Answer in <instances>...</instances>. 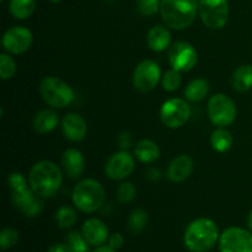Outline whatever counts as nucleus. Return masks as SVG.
<instances>
[{
  "instance_id": "5",
  "label": "nucleus",
  "mask_w": 252,
  "mask_h": 252,
  "mask_svg": "<svg viewBox=\"0 0 252 252\" xmlns=\"http://www.w3.org/2000/svg\"><path fill=\"white\" fill-rule=\"evenodd\" d=\"M39 93L42 97L54 108H64L74 100L73 89L62 79L56 76H47L41 81Z\"/></svg>"
},
{
  "instance_id": "22",
  "label": "nucleus",
  "mask_w": 252,
  "mask_h": 252,
  "mask_svg": "<svg viewBox=\"0 0 252 252\" xmlns=\"http://www.w3.org/2000/svg\"><path fill=\"white\" fill-rule=\"evenodd\" d=\"M233 88L239 93H246L252 89V65L243 64L235 69L231 76Z\"/></svg>"
},
{
  "instance_id": "32",
  "label": "nucleus",
  "mask_w": 252,
  "mask_h": 252,
  "mask_svg": "<svg viewBox=\"0 0 252 252\" xmlns=\"http://www.w3.org/2000/svg\"><path fill=\"white\" fill-rule=\"evenodd\" d=\"M20 239V234L16 229L14 228H5L0 234V248L2 250L12 248L17 244Z\"/></svg>"
},
{
  "instance_id": "37",
  "label": "nucleus",
  "mask_w": 252,
  "mask_h": 252,
  "mask_svg": "<svg viewBox=\"0 0 252 252\" xmlns=\"http://www.w3.org/2000/svg\"><path fill=\"white\" fill-rule=\"evenodd\" d=\"M48 252H71V250L66 244H56L48 249Z\"/></svg>"
},
{
  "instance_id": "38",
  "label": "nucleus",
  "mask_w": 252,
  "mask_h": 252,
  "mask_svg": "<svg viewBox=\"0 0 252 252\" xmlns=\"http://www.w3.org/2000/svg\"><path fill=\"white\" fill-rule=\"evenodd\" d=\"M160 171L157 169H149L147 171V177L149 180H152V181H157V180L160 179Z\"/></svg>"
},
{
  "instance_id": "9",
  "label": "nucleus",
  "mask_w": 252,
  "mask_h": 252,
  "mask_svg": "<svg viewBox=\"0 0 252 252\" xmlns=\"http://www.w3.org/2000/svg\"><path fill=\"white\" fill-rule=\"evenodd\" d=\"M160 76L161 70L159 64L153 59H144L133 71V85L140 93H149L157 88Z\"/></svg>"
},
{
  "instance_id": "23",
  "label": "nucleus",
  "mask_w": 252,
  "mask_h": 252,
  "mask_svg": "<svg viewBox=\"0 0 252 252\" xmlns=\"http://www.w3.org/2000/svg\"><path fill=\"white\" fill-rule=\"evenodd\" d=\"M234 138L231 135V133L228 129H225L224 127H219L218 129L214 130L212 133L211 137V144L216 152L218 153H225L228 150H230V148L233 147Z\"/></svg>"
},
{
  "instance_id": "25",
  "label": "nucleus",
  "mask_w": 252,
  "mask_h": 252,
  "mask_svg": "<svg viewBox=\"0 0 252 252\" xmlns=\"http://www.w3.org/2000/svg\"><path fill=\"white\" fill-rule=\"evenodd\" d=\"M36 7L34 0H11L9 4L10 14L19 20H25L31 16Z\"/></svg>"
},
{
  "instance_id": "13",
  "label": "nucleus",
  "mask_w": 252,
  "mask_h": 252,
  "mask_svg": "<svg viewBox=\"0 0 252 252\" xmlns=\"http://www.w3.org/2000/svg\"><path fill=\"white\" fill-rule=\"evenodd\" d=\"M134 158L127 150H121L108 158L105 166V174L111 180L120 181L132 175V172L134 171Z\"/></svg>"
},
{
  "instance_id": "4",
  "label": "nucleus",
  "mask_w": 252,
  "mask_h": 252,
  "mask_svg": "<svg viewBox=\"0 0 252 252\" xmlns=\"http://www.w3.org/2000/svg\"><path fill=\"white\" fill-rule=\"evenodd\" d=\"M73 203L84 213L98 211L105 202V189L94 179H85L79 182L71 193Z\"/></svg>"
},
{
  "instance_id": "17",
  "label": "nucleus",
  "mask_w": 252,
  "mask_h": 252,
  "mask_svg": "<svg viewBox=\"0 0 252 252\" xmlns=\"http://www.w3.org/2000/svg\"><path fill=\"white\" fill-rule=\"evenodd\" d=\"M193 171V160L189 155L176 157L167 167V179L172 182H184L189 179Z\"/></svg>"
},
{
  "instance_id": "15",
  "label": "nucleus",
  "mask_w": 252,
  "mask_h": 252,
  "mask_svg": "<svg viewBox=\"0 0 252 252\" xmlns=\"http://www.w3.org/2000/svg\"><path fill=\"white\" fill-rule=\"evenodd\" d=\"M62 130L66 139L71 142H81L88 133V125L85 120L78 113H68L62 121Z\"/></svg>"
},
{
  "instance_id": "14",
  "label": "nucleus",
  "mask_w": 252,
  "mask_h": 252,
  "mask_svg": "<svg viewBox=\"0 0 252 252\" xmlns=\"http://www.w3.org/2000/svg\"><path fill=\"white\" fill-rule=\"evenodd\" d=\"M32 32L24 26H14L2 36V47L10 54H22L32 44Z\"/></svg>"
},
{
  "instance_id": "7",
  "label": "nucleus",
  "mask_w": 252,
  "mask_h": 252,
  "mask_svg": "<svg viewBox=\"0 0 252 252\" xmlns=\"http://www.w3.org/2000/svg\"><path fill=\"white\" fill-rule=\"evenodd\" d=\"M198 12L208 29H221L229 19L228 0H198Z\"/></svg>"
},
{
  "instance_id": "11",
  "label": "nucleus",
  "mask_w": 252,
  "mask_h": 252,
  "mask_svg": "<svg viewBox=\"0 0 252 252\" xmlns=\"http://www.w3.org/2000/svg\"><path fill=\"white\" fill-rule=\"evenodd\" d=\"M220 252H252V234L243 228H228L219 238Z\"/></svg>"
},
{
  "instance_id": "18",
  "label": "nucleus",
  "mask_w": 252,
  "mask_h": 252,
  "mask_svg": "<svg viewBox=\"0 0 252 252\" xmlns=\"http://www.w3.org/2000/svg\"><path fill=\"white\" fill-rule=\"evenodd\" d=\"M62 165L70 179H79L85 170V159L80 150L66 149L62 155Z\"/></svg>"
},
{
  "instance_id": "31",
  "label": "nucleus",
  "mask_w": 252,
  "mask_h": 252,
  "mask_svg": "<svg viewBox=\"0 0 252 252\" xmlns=\"http://www.w3.org/2000/svg\"><path fill=\"white\" fill-rule=\"evenodd\" d=\"M116 193H117V201L120 203L126 204L129 203V202H132L135 198V196H137V189H135L132 182H122L117 187Z\"/></svg>"
},
{
  "instance_id": "35",
  "label": "nucleus",
  "mask_w": 252,
  "mask_h": 252,
  "mask_svg": "<svg viewBox=\"0 0 252 252\" xmlns=\"http://www.w3.org/2000/svg\"><path fill=\"white\" fill-rule=\"evenodd\" d=\"M117 144L122 150L129 149L133 144V135L129 132L121 133L117 138Z\"/></svg>"
},
{
  "instance_id": "2",
  "label": "nucleus",
  "mask_w": 252,
  "mask_h": 252,
  "mask_svg": "<svg viewBox=\"0 0 252 252\" xmlns=\"http://www.w3.org/2000/svg\"><path fill=\"white\" fill-rule=\"evenodd\" d=\"M198 11L197 0H161L160 14L162 21L172 30L187 29L196 19Z\"/></svg>"
},
{
  "instance_id": "41",
  "label": "nucleus",
  "mask_w": 252,
  "mask_h": 252,
  "mask_svg": "<svg viewBox=\"0 0 252 252\" xmlns=\"http://www.w3.org/2000/svg\"><path fill=\"white\" fill-rule=\"evenodd\" d=\"M49 1H52V2H54V4H56V2H59L61 0H49Z\"/></svg>"
},
{
  "instance_id": "27",
  "label": "nucleus",
  "mask_w": 252,
  "mask_h": 252,
  "mask_svg": "<svg viewBox=\"0 0 252 252\" xmlns=\"http://www.w3.org/2000/svg\"><path fill=\"white\" fill-rule=\"evenodd\" d=\"M54 219H56L58 228L68 229L75 224L78 216H76V212L74 208L69 206H62L61 208L57 209Z\"/></svg>"
},
{
  "instance_id": "36",
  "label": "nucleus",
  "mask_w": 252,
  "mask_h": 252,
  "mask_svg": "<svg viewBox=\"0 0 252 252\" xmlns=\"http://www.w3.org/2000/svg\"><path fill=\"white\" fill-rule=\"evenodd\" d=\"M125 244V239H123L122 234L120 233H113L112 235H110L108 238V246L113 249V250H118L121 249Z\"/></svg>"
},
{
  "instance_id": "24",
  "label": "nucleus",
  "mask_w": 252,
  "mask_h": 252,
  "mask_svg": "<svg viewBox=\"0 0 252 252\" xmlns=\"http://www.w3.org/2000/svg\"><path fill=\"white\" fill-rule=\"evenodd\" d=\"M209 91L208 81L204 79H194L187 85L185 90V96L191 102H198L207 96Z\"/></svg>"
},
{
  "instance_id": "42",
  "label": "nucleus",
  "mask_w": 252,
  "mask_h": 252,
  "mask_svg": "<svg viewBox=\"0 0 252 252\" xmlns=\"http://www.w3.org/2000/svg\"><path fill=\"white\" fill-rule=\"evenodd\" d=\"M1 1H2V0H1Z\"/></svg>"
},
{
  "instance_id": "21",
  "label": "nucleus",
  "mask_w": 252,
  "mask_h": 252,
  "mask_svg": "<svg viewBox=\"0 0 252 252\" xmlns=\"http://www.w3.org/2000/svg\"><path fill=\"white\" fill-rule=\"evenodd\" d=\"M134 155L145 164H150L159 159L160 149L155 142L150 139H142L134 148Z\"/></svg>"
},
{
  "instance_id": "1",
  "label": "nucleus",
  "mask_w": 252,
  "mask_h": 252,
  "mask_svg": "<svg viewBox=\"0 0 252 252\" xmlns=\"http://www.w3.org/2000/svg\"><path fill=\"white\" fill-rule=\"evenodd\" d=\"M62 181L63 175L59 166L48 160L36 162L30 170V187L41 198H49L54 196L61 189Z\"/></svg>"
},
{
  "instance_id": "30",
  "label": "nucleus",
  "mask_w": 252,
  "mask_h": 252,
  "mask_svg": "<svg viewBox=\"0 0 252 252\" xmlns=\"http://www.w3.org/2000/svg\"><path fill=\"white\" fill-rule=\"evenodd\" d=\"M16 73V63L6 53L0 54V78L2 80L11 79Z\"/></svg>"
},
{
  "instance_id": "33",
  "label": "nucleus",
  "mask_w": 252,
  "mask_h": 252,
  "mask_svg": "<svg viewBox=\"0 0 252 252\" xmlns=\"http://www.w3.org/2000/svg\"><path fill=\"white\" fill-rule=\"evenodd\" d=\"M160 2H161V0H138L137 6L140 14L150 16V15H154L159 11Z\"/></svg>"
},
{
  "instance_id": "19",
  "label": "nucleus",
  "mask_w": 252,
  "mask_h": 252,
  "mask_svg": "<svg viewBox=\"0 0 252 252\" xmlns=\"http://www.w3.org/2000/svg\"><path fill=\"white\" fill-rule=\"evenodd\" d=\"M148 46L152 51L154 52H162L167 49L171 42V33L169 30L164 26H158L152 27L148 32L147 36Z\"/></svg>"
},
{
  "instance_id": "40",
  "label": "nucleus",
  "mask_w": 252,
  "mask_h": 252,
  "mask_svg": "<svg viewBox=\"0 0 252 252\" xmlns=\"http://www.w3.org/2000/svg\"><path fill=\"white\" fill-rule=\"evenodd\" d=\"M248 226L250 230H252V211L249 213V217H248Z\"/></svg>"
},
{
  "instance_id": "6",
  "label": "nucleus",
  "mask_w": 252,
  "mask_h": 252,
  "mask_svg": "<svg viewBox=\"0 0 252 252\" xmlns=\"http://www.w3.org/2000/svg\"><path fill=\"white\" fill-rule=\"evenodd\" d=\"M207 111L211 122L217 127L224 128L235 121L238 113L234 101L224 94H216L212 96L208 101Z\"/></svg>"
},
{
  "instance_id": "34",
  "label": "nucleus",
  "mask_w": 252,
  "mask_h": 252,
  "mask_svg": "<svg viewBox=\"0 0 252 252\" xmlns=\"http://www.w3.org/2000/svg\"><path fill=\"white\" fill-rule=\"evenodd\" d=\"M29 184L30 182L27 181L26 177L21 172H12L7 177V185H9V189L11 192L26 189V187H29Z\"/></svg>"
},
{
  "instance_id": "16",
  "label": "nucleus",
  "mask_w": 252,
  "mask_h": 252,
  "mask_svg": "<svg viewBox=\"0 0 252 252\" xmlns=\"http://www.w3.org/2000/svg\"><path fill=\"white\" fill-rule=\"evenodd\" d=\"M81 234L91 246H101L108 239V229L102 220L97 218L88 219L83 224Z\"/></svg>"
},
{
  "instance_id": "3",
  "label": "nucleus",
  "mask_w": 252,
  "mask_h": 252,
  "mask_svg": "<svg viewBox=\"0 0 252 252\" xmlns=\"http://www.w3.org/2000/svg\"><path fill=\"white\" fill-rule=\"evenodd\" d=\"M219 239L217 224L208 218H198L192 221L185 231V245L192 252H207Z\"/></svg>"
},
{
  "instance_id": "39",
  "label": "nucleus",
  "mask_w": 252,
  "mask_h": 252,
  "mask_svg": "<svg viewBox=\"0 0 252 252\" xmlns=\"http://www.w3.org/2000/svg\"><path fill=\"white\" fill-rule=\"evenodd\" d=\"M94 252H116V250H113L112 248H111V246H98L97 249H96L95 251Z\"/></svg>"
},
{
  "instance_id": "8",
  "label": "nucleus",
  "mask_w": 252,
  "mask_h": 252,
  "mask_svg": "<svg viewBox=\"0 0 252 252\" xmlns=\"http://www.w3.org/2000/svg\"><path fill=\"white\" fill-rule=\"evenodd\" d=\"M191 117L189 103L179 97L170 98L162 103L160 108V120L167 128H181Z\"/></svg>"
},
{
  "instance_id": "10",
  "label": "nucleus",
  "mask_w": 252,
  "mask_h": 252,
  "mask_svg": "<svg viewBox=\"0 0 252 252\" xmlns=\"http://www.w3.org/2000/svg\"><path fill=\"white\" fill-rule=\"evenodd\" d=\"M167 59L174 69L189 71L198 62V53L191 43L185 41L175 42L167 52Z\"/></svg>"
},
{
  "instance_id": "26",
  "label": "nucleus",
  "mask_w": 252,
  "mask_h": 252,
  "mask_svg": "<svg viewBox=\"0 0 252 252\" xmlns=\"http://www.w3.org/2000/svg\"><path fill=\"white\" fill-rule=\"evenodd\" d=\"M148 213L142 208H137L129 214L127 220V229L132 234H139L145 229L148 224Z\"/></svg>"
},
{
  "instance_id": "12",
  "label": "nucleus",
  "mask_w": 252,
  "mask_h": 252,
  "mask_svg": "<svg viewBox=\"0 0 252 252\" xmlns=\"http://www.w3.org/2000/svg\"><path fill=\"white\" fill-rule=\"evenodd\" d=\"M11 202L15 208L27 218H34L39 216L44 208L43 198L37 196L31 187L11 192Z\"/></svg>"
},
{
  "instance_id": "28",
  "label": "nucleus",
  "mask_w": 252,
  "mask_h": 252,
  "mask_svg": "<svg viewBox=\"0 0 252 252\" xmlns=\"http://www.w3.org/2000/svg\"><path fill=\"white\" fill-rule=\"evenodd\" d=\"M65 244L70 248L71 252H89L90 244L85 240L83 234L78 231H71L66 235Z\"/></svg>"
},
{
  "instance_id": "20",
  "label": "nucleus",
  "mask_w": 252,
  "mask_h": 252,
  "mask_svg": "<svg viewBox=\"0 0 252 252\" xmlns=\"http://www.w3.org/2000/svg\"><path fill=\"white\" fill-rule=\"evenodd\" d=\"M59 122V117L54 111L42 110L33 117V128L39 134L53 132Z\"/></svg>"
},
{
  "instance_id": "29",
  "label": "nucleus",
  "mask_w": 252,
  "mask_h": 252,
  "mask_svg": "<svg viewBox=\"0 0 252 252\" xmlns=\"http://www.w3.org/2000/svg\"><path fill=\"white\" fill-rule=\"evenodd\" d=\"M181 83H182L181 71L176 70V69L174 68L167 70L161 79L162 88H164V90L169 91V93L176 91L177 89L181 86Z\"/></svg>"
}]
</instances>
